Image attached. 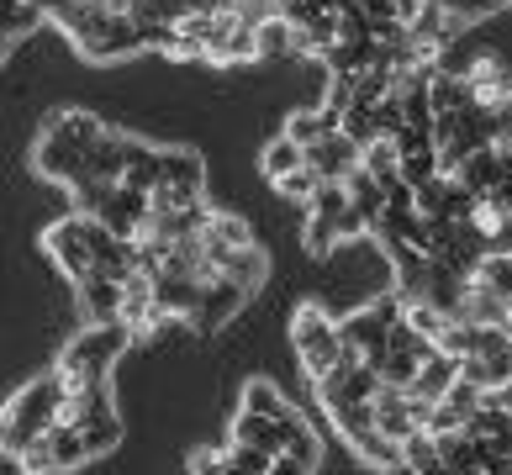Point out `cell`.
I'll use <instances>...</instances> for the list:
<instances>
[{
	"mask_svg": "<svg viewBox=\"0 0 512 475\" xmlns=\"http://www.w3.org/2000/svg\"><path fill=\"white\" fill-rule=\"evenodd\" d=\"M286 132H291L301 148H312V143L328 138V132H338V117H333V111H291Z\"/></svg>",
	"mask_w": 512,
	"mask_h": 475,
	"instance_id": "20",
	"label": "cell"
},
{
	"mask_svg": "<svg viewBox=\"0 0 512 475\" xmlns=\"http://www.w3.org/2000/svg\"><path fill=\"white\" fill-rule=\"evenodd\" d=\"M460 74H465V85H470V101H476L481 111H502V101L512 95V74L497 59H470Z\"/></svg>",
	"mask_w": 512,
	"mask_h": 475,
	"instance_id": "14",
	"label": "cell"
},
{
	"mask_svg": "<svg viewBox=\"0 0 512 475\" xmlns=\"http://www.w3.org/2000/svg\"><path fill=\"white\" fill-rule=\"evenodd\" d=\"M491 143H497L502 154H512V95L502 101V111H491Z\"/></svg>",
	"mask_w": 512,
	"mask_h": 475,
	"instance_id": "25",
	"label": "cell"
},
{
	"mask_svg": "<svg viewBox=\"0 0 512 475\" xmlns=\"http://www.w3.org/2000/svg\"><path fill=\"white\" fill-rule=\"evenodd\" d=\"M439 6H449V11L460 16L465 27H476L481 16H491V11H502V6H512V0H439Z\"/></svg>",
	"mask_w": 512,
	"mask_h": 475,
	"instance_id": "24",
	"label": "cell"
},
{
	"mask_svg": "<svg viewBox=\"0 0 512 475\" xmlns=\"http://www.w3.org/2000/svg\"><path fill=\"white\" fill-rule=\"evenodd\" d=\"M254 291L238 280H212L201 296V312H196V328H222V322H233L243 312V301H249Z\"/></svg>",
	"mask_w": 512,
	"mask_h": 475,
	"instance_id": "16",
	"label": "cell"
},
{
	"mask_svg": "<svg viewBox=\"0 0 512 475\" xmlns=\"http://www.w3.org/2000/svg\"><path fill=\"white\" fill-rule=\"evenodd\" d=\"M275 190H280V196H286V201H307V206H312V196H317V190H322V175H317L312 164H301L296 175H286V180H275Z\"/></svg>",
	"mask_w": 512,
	"mask_h": 475,
	"instance_id": "23",
	"label": "cell"
},
{
	"mask_svg": "<svg viewBox=\"0 0 512 475\" xmlns=\"http://www.w3.org/2000/svg\"><path fill=\"white\" fill-rule=\"evenodd\" d=\"M280 53H296V27L275 11L259 22V59H280Z\"/></svg>",
	"mask_w": 512,
	"mask_h": 475,
	"instance_id": "22",
	"label": "cell"
},
{
	"mask_svg": "<svg viewBox=\"0 0 512 475\" xmlns=\"http://www.w3.org/2000/svg\"><path fill=\"white\" fill-rule=\"evenodd\" d=\"M359 11H365V22H370V32L381 37V43H402V37H407L402 0H359Z\"/></svg>",
	"mask_w": 512,
	"mask_h": 475,
	"instance_id": "17",
	"label": "cell"
},
{
	"mask_svg": "<svg viewBox=\"0 0 512 475\" xmlns=\"http://www.w3.org/2000/svg\"><path fill=\"white\" fill-rule=\"evenodd\" d=\"M64 402H69V380H64L59 365L43 370L37 380H27V386L11 396V402H6V423H0V444H6L11 460L22 449H32L48 428H59Z\"/></svg>",
	"mask_w": 512,
	"mask_h": 475,
	"instance_id": "1",
	"label": "cell"
},
{
	"mask_svg": "<svg viewBox=\"0 0 512 475\" xmlns=\"http://www.w3.org/2000/svg\"><path fill=\"white\" fill-rule=\"evenodd\" d=\"M465 375L486 396H507L512 391V328H481L476 354L465 359Z\"/></svg>",
	"mask_w": 512,
	"mask_h": 475,
	"instance_id": "9",
	"label": "cell"
},
{
	"mask_svg": "<svg viewBox=\"0 0 512 475\" xmlns=\"http://www.w3.org/2000/svg\"><path fill=\"white\" fill-rule=\"evenodd\" d=\"M465 375V359H454V354H444V349H433L428 354V365L417 370V380H412V402H423V407H439L444 396L454 391V380Z\"/></svg>",
	"mask_w": 512,
	"mask_h": 475,
	"instance_id": "13",
	"label": "cell"
},
{
	"mask_svg": "<svg viewBox=\"0 0 512 475\" xmlns=\"http://www.w3.org/2000/svg\"><path fill=\"white\" fill-rule=\"evenodd\" d=\"M291 344H296V359H301V370H307L312 386H317V380H328L349 359L338 322L322 307H312V301H307V307H296V317H291Z\"/></svg>",
	"mask_w": 512,
	"mask_h": 475,
	"instance_id": "4",
	"label": "cell"
},
{
	"mask_svg": "<svg viewBox=\"0 0 512 475\" xmlns=\"http://www.w3.org/2000/svg\"><path fill=\"white\" fill-rule=\"evenodd\" d=\"M307 164L317 169L322 180H349L354 169L365 164V148H359V143L349 138V132L338 127V132H328L322 143H312V148H307Z\"/></svg>",
	"mask_w": 512,
	"mask_h": 475,
	"instance_id": "12",
	"label": "cell"
},
{
	"mask_svg": "<svg viewBox=\"0 0 512 475\" xmlns=\"http://www.w3.org/2000/svg\"><path fill=\"white\" fill-rule=\"evenodd\" d=\"M74 296H80V317H85V328H106V322H122L127 280L96 270V275H85L80 285H74Z\"/></svg>",
	"mask_w": 512,
	"mask_h": 475,
	"instance_id": "10",
	"label": "cell"
},
{
	"mask_svg": "<svg viewBox=\"0 0 512 475\" xmlns=\"http://www.w3.org/2000/svg\"><path fill=\"white\" fill-rule=\"evenodd\" d=\"M154 212H191L206 206V164L185 148H164L159 154V185H154Z\"/></svg>",
	"mask_w": 512,
	"mask_h": 475,
	"instance_id": "6",
	"label": "cell"
},
{
	"mask_svg": "<svg viewBox=\"0 0 512 475\" xmlns=\"http://www.w3.org/2000/svg\"><path fill=\"white\" fill-rule=\"evenodd\" d=\"M59 423L80 428L85 444H90V454L117 449V444H122V417H117V407H111V380H106V386H80V391H69Z\"/></svg>",
	"mask_w": 512,
	"mask_h": 475,
	"instance_id": "5",
	"label": "cell"
},
{
	"mask_svg": "<svg viewBox=\"0 0 512 475\" xmlns=\"http://www.w3.org/2000/svg\"><path fill=\"white\" fill-rule=\"evenodd\" d=\"M344 185H349V196H354V206H359V212L370 217V227L381 222V212H386V185L375 180V175H370L365 164H359V169H354V175H349Z\"/></svg>",
	"mask_w": 512,
	"mask_h": 475,
	"instance_id": "19",
	"label": "cell"
},
{
	"mask_svg": "<svg viewBox=\"0 0 512 475\" xmlns=\"http://www.w3.org/2000/svg\"><path fill=\"white\" fill-rule=\"evenodd\" d=\"M301 164H307V148H301L291 132H280V138L264 148V159H259V169H264V180H270V185L286 180V175H296Z\"/></svg>",
	"mask_w": 512,
	"mask_h": 475,
	"instance_id": "18",
	"label": "cell"
},
{
	"mask_svg": "<svg viewBox=\"0 0 512 475\" xmlns=\"http://www.w3.org/2000/svg\"><path fill=\"white\" fill-rule=\"evenodd\" d=\"M101 132H106L101 117H90V111H59V117L43 127V138H37V169L59 185H74L85 175L90 154H96Z\"/></svg>",
	"mask_w": 512,
	"mask_h": 475,
	"instance_id": "2",
	"label": "cell"
},
{
	"mask_svg": "<svg viewBox=\"0 0 512 475\" xmlns=\"http://www.w3.org/2000/svg\"><path fill=\"white\" fill-rule=\"evenodd\" d=\"M48 254H53V264L80 285L85 275H96L101 270V259H96V217H85V212H74V217H64V222H53L48 227Z\"/></svg>",
	"mask_w": 512,
	"mask_h": 475,
	"instance_id": "7",
	"label": "cell"
},
{
	"mask_svg": "<svg viewBox=\"0 0 512 475\" xmlns=\"http://www.w3.org/2000/svg\"><path fill=\"white\" fill-rule=\"evenodd\" d=\"M470 280H481L486 291H497V296L507 301V307H512V254L491 249V254H486V259L476 264V275H470Z\"/></svg>",
	"mask_w": 512,
	"mask_h": 475,
	"instance_id": "21",
	"label": "cell"
},
{
	"mask_svg": "<svg viewBox=\"0 0 512 475\" xmlns=\"http://www.w3.org/2000/svg\"><path fill=\"white\" fill-rule=\"evenodd\" d=\"M465 433H470L481 449H491V454H512V407L502 402V396H491V402L470 417Z\"/></svg>",
	"mask_w": 512,
	"mask_h": 475,
	"instance_id": "15",
	"label": "cell"
},
{
	"mask_svg": "<svg viewBox=\"0 0 512 475\" xmlns=\"http://www.w3.org/2000/svg\"><path fill=\"white\" fill-rule=\"evenodd\" d=\"M407 32H412V43H417V48L439 59V53L454 43V37L465 32V22H460V16H454L449 6H439V0H423V6L407 16Z\"/></svg>",
	"mask_w": 512,
	"mask_h": 475,
	"instance_id": "11",
	"label": "cell"
},
{
	"mask_svg": "<svg viewBox=\"0 0 512 475\" xmlns=\"http://www.w3.org/2000/svg\"><path fill=\"white\" fill-rule=\"evenodd\" d=\"M85 460H96V454H90L85 433H80V428H69V423L48 428V433H43V439H37L32 449L16 454V465H22V475H64V470L85 465Z\"/></svg>",
	"mask_w": 512,
	"mask_h": 475,
	"instance_id": "8",
	"label": "cell"
},
{
	"mask_svg": "<svg viewBox=\"0 0 512 475\" xmlns=\"http://www.w3.org/2000/svg\"><path fill=\"white\" fill-rule=\"evenodd\" d=\"M127 344H132V328H122V322L85 328V333L59 354V370H64V380H69V391H80V386H106V380H111V365L122 359Z\"/></svg>",
	"mask_w": 512,
	"mask_h": 475,
	"instance_id": "3",
	"label": "cell"
}]
</instances>
